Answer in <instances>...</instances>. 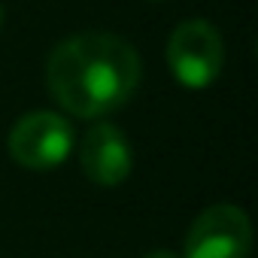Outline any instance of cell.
<instances>
[{"instance_id":"obj_1","label":"cell","mask_w":258,"mask_h":258,"mask_svg":"<svg viewBox=\"0 0 258 258\" xmlns=\"http://www.w3.org/2000/svg\"><path fill=\"white\" fill-rule=\"evenodd\" d=\"M140 82L137 49L103 31L73 34L46 64L49 94L76 118H103L131 100Z\"/></svg>"},{"instance_id":"obj_2","label":"cell","mask_w":258,"mask_h":258,"mask_svg":"<svg viewBox=\"0 0 258 258\" xmlns=\"http://www.w3.org/2000/svg\"><path fill=\"white\" fill-rule=\"evenodd\" d=\"M222 64H225V43L210 22L188 19L173 28L167 40V67L182 88L201 91L213 85L222 73Z\"/></svg>"},{"instance_id":"obj_3","label":"cell","mask_w":258,"mask_h":258,"mask_svg":"<svg viewBox=\"0 0 258 258\" xmlns=\"http://www.w3.org/2000/svg\"><path fill=\"white\" fill-rule=\"evenodd\" d=\"M10 158L28 170H52L73 152V124L52 109L22 115L7 137Z\"/></svg>"},{"instance_id":"obj_4","label":"cell","mask_w":258,"mask_h":258,"mask_svg":"<svg viewBox=\"0 0 258 258\" xmlns=\"http://www.w3.org/2000/svg\"><path fill=\"white\" fill-rule=\"evenodd\" d=\"M252 222L237 204L207 207L188 228L179 258H249Z\"/></svg>"},{"instance_id":"obj_5","label":"cell","mask_w":258,"mask_h":258,"mask_svg":"<svg viewBox=\"0 0 258 258\" xmlns=\"http://www.w3.org/2000/svg\"><path fill=\"white\" fill-rule=\"evenodd\" d=\"M79 167L100 188L121 185L134 167V149L121 127L109 121L94 124L79 143Z\"/></svg>"},{"instance_id":"obj_6","label":"cell","mask_w":258,"mask_h":258,"mask_svg":"<svg viewBox=\"0 0 258 258\" xmlns=\"http://www.w3.org/2000/svg\"><path fill=\"white\" fill-rule=\"evenodd\" d=\"M143 258H179V255L170 252V249H152V252H146Z\"/></svg>"},{"instance_id":"obj_7","label":"cell","mask_w":258,"mask_h":258,"mask_svg":"<svg viewBox=\"0 0 258 258\" xmlns=\"http://www.w3.org/2000/svg\"><path fill=\"white\" fill-rule=\"evenodd\" d=\"M0 25H4V7H0Z\"/></svg>"}]
</instances>
